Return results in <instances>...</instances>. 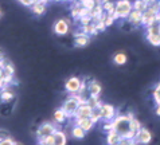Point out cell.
I'll use <instances>...</instances> for the list:
<instances>
[{"instance_id":"681fc988","label":"cell","mask_w":160,"mask_h":145,"mask_svg":"<svg viewBox=\"0 0 160 145\" xmlns=\"http://www.w3.org/2000/svg\"><path fill=\"white\" fill-rule=\"evenodd\" d=\"M38 145H44V144H42V143H39V144H38Z\"/></svg>"},{"instance_id":"2e32d148","label":"cell","mask_w":160,"mask_h":145,"mask_svg":"<svg viewBox=\"0 0 160 145\" xmlns=\"http://www.w3.org/2000/svg\"><path fill=\"white\" fill-rule=\"evenodd\" d=\"M0 99H2L3 102H11V101L14 99V93L8 89V86H4L2 91H0Z\"/></svg>"},{"instance_id":"d6986e66","label":"cell","mask_w":160,"mask_h":145,"mask_svg":"<svg viewBox=\"0 0 160 145\" xmlns=\"http://www.w3.org/2000/svg\"><path fill=\"white\" fill-rule=\"evenodd\" d=\"M81 10H82V6H81V2L77 0V2H73V6H72V16L74 19H79V15H81Z\"/></svg>"},{"instance_id":"4fadbf2b","label":"cell","mask_w":160,"mask_h":145,"mask_svg":"<svg viewBox=\"0 0 160 145\" xmlns=\"http://www.w3.org/2000/svg\"><path fill=\"white\" fill-rule=\"evenodd\" d=\"M121 134H118L116 130L112 129L108 132V136H106V144L108 145H114V144H120L121 141Z\"/></svg>"},{"instance_id":"f35d334b","label":"cell","mask_w":160,"mask_h":145,"mask_svg":"<svg viewBox=\"0 0 160 145\" xmlns=\"http://www.w3.org/2000/svg\"><path fill=\"white\" fill-rule=\"evenodd\" d=\"M7 137H10V136L7 134V132L6 130H0V138H7Z\"/></svg>"},{"instance_id":"ac0fdd59","label":"cell","mask_w":160,"mask_h":145,"mask_svg":"<svg viewBox=\"0 0 160 145\" xmlns=\"http://www.w3.org/2000/svg\"><path fill=\"white\" fill-rule=\"evenodd\" d=\"M31 11L34 12L35 15H43L44 11H46V4H43L42 2H37L31 6Z\"/></svg>"},{"instance_id":"9a60e30c","label":"cell","mask_w":160,"mask_h":145,"mask_svg":"<svg viewBox=\"0 0 160 145\" xmlns=\"http://www.w3.org/2000/svg\"><path fill=\"white\" fill-rule=\"evenodd\" d=\"M88 90H89V94L90 95H100L102 91V87L97 81H92L88 85Z\"/></svg>"},{"instance_id":"ffe728a7","label":"cell","mask_w":160,"mask_h":145,"mask_svg":"<svg viewBox=\"0 0 160 145\" xmlns=\"http://www.w3.org/2000/svg\"><path fill=\"white\" fill-rule=\"evenodd\" d=\"M86 104L90 106L92 109H96V108H100L101 106V101H100V95H90L89 98L86 99Z\"/></svg>"},{"instance_id":"c3c4849f","label":"cell","mask_w":160,"mask_h":145,"mask_svg":"<svg viewBox=\"0 0 160 145\" xmlns=\"http://www.w3.org/2000/svg\"><path fill=\"white\" fill-rule=\"evenodd\" d=\"M158 4H159V7H160V0H159V2H158Z\"/></svg>"},{"instance_id":"cb8c5ba5","label":"cell","mask_w":160,"mask_h":145,"mask_svg":"<svg viewBox=\"0 0 160 145\" xmlns=\"http://www.w3.org/2000/svg\"><path fill=\"white\" fill-rule=\"evenodd\" d=\"M132 7H133V10H136V11L144 12L147 8H148V4H147L145 2H143V0H136V2L132 4Z\"/></svg>"},{"instance_id":"f907efd6","label":"cell","mask_w":160,"mask_h":145,"mask_svg":"<svg viewBox=\"0 0 160 145\" xmlns=\"http://www.w3.org/2000/svg\"><path fill=\"white\" fill-rule=\"evenodd\" d=\"M14 145H20V144H18V143H15V144H14Z\"/></svg>"},{"instance_id":"7dc6e473","label":"cell","mask_w":160,"mask_h":145,"mask_svg":"<svg viewBox=\"0 0 160 145\" xmlns=\"http://www.w3.org/2000/svg\"><path fill=\"white\" fill-rule=\"evenodd\" d=\"M55 2H68V0H55Z\"/></svg>"},{"instance_id":"836d02e7","label":"cell","mask_w":160,"mask_h":145,"mask_svg":"<svg viewBox=\"0 0 160 145\" xmlns=\"http://www.w3.org/2000/svg\"><path fill=\"white\" fill-rule=\"evenodd\" d=\"M78 22L81 23V26H86V24H90L92 23V17L86 15V16H82V17H79Z\"/></svg>"},{"instance_id":"7402d4cb","label":"cell","mask_w":160,"mask_h":145,"mask_svg":"<svg viewBox=\"0 0 160 145\" xmlns=\"http://www.w3.org/2000/svg\"><path fill=\"white\" fill-rule=\"evenodd\" d=\"M147 34L160 35V22H153L151 26H148V27H147Z\"/></svg>"},{"instance_id":"6da1fadb","label":"cell","mask_w":160,"mask_h":145,"mask_svg":"<svg viewBox=\"0 0 160 145\" xmlns=\"http://www.w3.org/2000/svg\"><path fill=\"white\" fill-rule=\"evenodd\" d=\"M112 121H113V129L118 134H121V137H124L131 130V118L128 117V114L127 116H122V114L116 116Z\"/></svg>"},{"instance_id":"d4e9b609","label":"cell","mask_w":160,"mask_h":145,"mask_svg":"<svg viewBox=\"0 0 160 145\" xmlns=\"http://www.w3.org/2000/svg\"><path fill=\"white\" fill-rule=\"evenodd\" d=\"M114 6H116V4L114 3H112V2H105L104 4H102V8H104V12L105 14H108V15H110L112 16L113 14H114Z\"/></svg>"},{"instance_id":"4316f807","label":"cell","mask_w":160,"mask_h":145,"mask_svg":"<svg viewBox=\"0 0 160 145\" xmlns=\"http://www.w3.org/2000/svg\"><path fill=\"white\" fill-rule=\"evenodd\" d=\"M147 39L152 46H160V35H151L147 34Z\"/></svg>"},{"instance_id":"7c38bea8","label":"cell","mask_w":160,"mask_h":145,"mask_svg":"<svg viewBox=\"0 0 160 145\" xmlns=\"http://www.w3.org/2000/svg\"><path fill=\"white\" fill-rule=\"evenodd\" d=\"M89 42H90V38H89V35L83 34L82 31L75 35L74 43H75V46H77V47H85L86 45H89Z\"/></svg>"},{"instance_id":"1f68e13d","label":"cell","mask_w":160,"mask_h":145,"mask_svg":"<svg viewBox=\"0 0 160 145\" xmlns=\"http://www.w3.org/2000/svg\"><path fill=\"white\" fill-rule=\"evenodd\" d=\"M4 71H7V73H10V74H15V69H14V65H12L10 60H7L6 65H4Z\"/></svg>"},{"instance_id":"7bdbcfd3","label":"cell","mask_w":160,"mask_h":145,"mask_svg":"<svg viewBox=\"0 0 160 145\" xmlns=\"http://www.w3.org/2000/svg\"><path fill=\"white\" fill-rule=\"evenodd\" d=\"M97 4H104L105 2H108V0H96Z\"/></svg>"},{"instance_id":"f546056e","label":"cell","mask_w":160,"mask_h":145,"mask_svg":"<svg viewBox=\"0 0 160 145\" xmlns=\"http://www.w3.org/2000/svg\"><path fill=\"white\" fill-rule=\"evenodd\" d=\"M79 2H81V6L85 7L86 10H92V8L97 4L96 0H79Z\"/></svg>"},{"instance_id":"ba28073f","label":"cell","mask_w":160,"mask_h":145,"mask_svg":"<svg viewBox=\"0 0 160 145\" xmlns=\"http://www.w3.org/2000/svg\"><path fill=\"white\" fill-rule=\"evenodd\" d=\"M54 32L57 35H66L69 32V22L66 19H59L54 23Z\"/></svg>"},{"instance_id":"f1b7e54d","label":"cell","mask_w":160,"mask_h":145,"mask_svg":"<svg viewBox=\"0 0 160 145\" xmlns=\"http://www.w3.org/2000/svg\"><path fill=\"white\" fill-rule=\"evenodd\" d=\"M141 128H143V126H141L140 122L137 121L136 118H132V120H131V130L135 132V133H137V132H139Z\"/></svg>"},{"instance_id":"f6af8a7d","label":"cell","mask_w":160,"mask_h":145,"mask_svg":"<svg viewBox=\"0 0 160 145\" xmlns=\"http://www.w3.org/2000/svg\"><path fill=\"white\" fill-rule=\"evenodd\" d=\"M3 58H6V56H4V54H3V51H0V59H3Z\"/></svg>"},{"instance_id":"ee69618b","label":"cell","mask_w":160,"mask_h":145,"mask_svg":"<svg viewBox=\"0 0 160 145\" xmlns=\"http://www.w3.org/2000/svg\"><path fill=\"white\" fill-rule=\"evenodd\" d=\"M156 114L160 116V105H158V108H156Z\"/></svg>"},{"instance_id":"74e56055","label":"cell","mask_w":160,"mask_h":145,"mask_svg":"<svg viewBox=\"0 0 160 145\" xmlns=\"http://www.w3.org/2000/svg\"><path fill=\"white\" fill-rule=\"evenodd\" d=\"M14 144H15V141L11 137H7V138L0 140V145H14Z\"/></svg>"},{"instance_id":"4dcf8cb0","label":"cell","mask_w":160,"mask_h":145,"mask_svg":"<svg viewBox=\"0 0 160 145\" xmlns=\"http://www.w3.org/2000/svg\"><path fill=\"white\" fill-rule=\"evenodd\" d=\"M39 143H42L44 145H52V143H54V137L51 136H47V137H43V138H39Z\"/></svg>"},{"instance_id":"f5cc1de1","label":"cell","mask_w":160,"mask_h":145,"mask_svg":"<svg viewBox=\"0 0 160 145\" xmlns=\"http://www.w3.org/2000/svg\"><path fill=\"white\" fill-rule=\"evenodd\" d=\"M114 145H121V144H114Z\"/></svg>"},{"instance_id":"3957f363","label":"cell","mask_w":160,"mask_h":145,"mask_svg":"<svg viewBox=\"0 0 160 145\" xmlns=\"http://www.w3.org/2000/svg\"><path fill=\"white\" fill-rule=\"evenodd\" d=\"M78 106H79V101H78V98H77V97H75L74 94H70V97L65 101L63 105H62V109H63L65 113L68 114V117H69V118H73L74 113H75V110L78 109Z\"/></svg>"},{"instance_id":"8992f818","label":"cell","mask_w":160,"mask_h":145,"mask_svg":"<svg viewBox=\"0 0 160 145\" xmlns=\"http://www.w3.org/2000/svg\"><path fill=\"white\" fill-rule=\"evenodd\" d=\"M55 130H57V128L51 124V122H43L37 130V137H38V140L43 138V137H47V136H51Z\"/></svg>"},{"instance_id":"ab89813d","label":"cell","mask_w":160,"mask_h":145,"mask_svg":"<svg viewBox=\"0 0 160 145\" xmlns=\"http://www.w3.org/2000/svg\"><path fill=\"white\" fill-rule=\"evenodd\" d=\"M128 145H139V144H137V143L135 141V140H129V143H128Z\"/></svg>"},{"instance_id":"30bf717a","label":"cell","mask_w":160,"mask_h":145,"mask_svg":"<svg viewBox=\"0 0 160 145\" xmlns=\"http://www.w3.org/2000/svg\"><path fill=\"white\" fill-rule=\"evenodd\" d=\"M74 125H78L85 130V132H89L93 126H94V122L90 120V117H85V118H75L74 121Z\"/></svg>"},{"instance_id":"bcb514c9","label":"cell","mask_w":160,"mask_h":145,"mask_svg":"<svg viewBox=\"0 0 160 145\" xmlns=\"http://www.w3.org/2000/svg\"><path fill=\"white\" fill-rule=\"evenodd\" d=\"M3 87H4V85H3V82H2V80H0V90H2V89H3Z\"/></svg>"},{"instance_id":"db71d44e","label":"cell","mask_w":160,"mask_h":145,"mask_svg":"<svg viewBox=\"0 0 160 145\" xmlns=\"http://www.w3.org/2000/svg\"><path fill=\"white\" fill-rule=\"evenodd\" d=\"M0 140H2V138H0Z\"/></svg>"},{"instance_id":"816d5d0a","label":"cell","mask_w":160,"mask_h":145,"mask_svg":"<svg viewBox=\"0 0 160 145\" xmlns=\"http://www.w3.org/2000/svg\"><path fill=\"white\" fill-rule=\"evenodd\" d=\"M0 16H2V10H0Z\"/></svg>"},{"instance_id":"44dd1931","label":"cell","mask_w":160,"mask_h":145,"mask_svg":"<svg viewBox=\"0 0 160 145\" xmlns=\"http://www.w3.org/2000/svg\"><path fill=\"white\" fill-rule=\"evenodd\" d=\"M72 134H73V137H74V138L82 140L83 137H85L86 132L83 130V129L81 128V126H78V125H74V126H73V129H72Z\"/></svg>"},{"instance_id":"484cf974","label":"cell","mask_w":160,"mask_h":145,"mask_svg":"<svg viewBox=\"0 0 160 145\" xmlns=\"http://www.w3.org/2000/svg\"><path fill=\"white\" fill-rule=\"evenodd\" d=\"M90 120L94 122V124H97V122L101 120V110H100V108H96V109H93V110H92Z\"/></svg>"},{"instance_id":"7a4b0ae2","label":"cell","mask_w":160,"mask_h":145,"mask_svg":"<svg viewBox=\"0 0 160 145\" xmlns=\"http://www.w3.org/2000/svg\"><path fill=\"white\" fill-rule=\"evenodd\" d=\"M114 4H116V6H114V12H116L118 19H125V17H128V15H129L131 11L133 10L132 3L129 0H118V2Z\"/></svg>"},{"instance_id":"8d00e7d4","label":"cell","mask_w":160,"mask_h":145,"mask_svg":"<svg viewBox=\"0 0 160 145\" xmlns=\"http://www.w3.org/2000/svg\"><path fill=\"white\" fill-rule=\"evenodd\" d=\"M102 129H104L106 133H108L109 130H112L113 129V121H106L104 124V126H102Z\"/></svg>"},{"instance_id":"52a82bcc","label":"cell","mask_w":160,"mask_h":145,"mask_svg":"<svg viewBox=\"0 0 160 145\" xmlns=\"http://www.w3.org/2000/svg\"><path fill=\"white\" fill-rule=\"evenodd\" d=\"M133 140H135L137 144L147 145V144L151 143V140H152V134H151V132H149L148 129L141 128V129L136 133V136H135V138H133Z\"/></svg>"},{"instance_id":"d590c367","label":"cell","mask_w":160,"mask_h":145,"mask_svg":"<svg viewBox=\"0 0 160 145\" xmlns=\"http://www.w3.org/2000/svg\"><path fill=\"white\" fill-rule=\"evenodd\" d=\"M19 3H22L23 6H26V7H31L34 3H37V2H41V0H18Z\"/></svg>"},{"instance_id":"e575fe53","label":"cell","mask_w":160,"mask_h":145,"mask_svg":"<svg viewBox=\"0 0 160 145\" xmlns=\"http://www.w3.org/2000/svg\"><path fill=\"white\" fill-rule=\"evenodd\" d=\"M104 23H105V26L106 27H109V26H112L113 23H114V19L110 15H104Z\"/></svg>"},{"instance_id":"277c9868","label":"cell","mask_w":160,"mask_h":145,"mask_svg":"<svg viewBox=\"0 0 160 145\" xmlns=\"http://www.w3.org/2000/svg\"><path fill=\"white\" fill-rule=\"evenodd\" d=\"M100 110H101V120H104V121H112L117 116L114 106L109 104H102L100 106Z\"/></svg>"},{"instance_id":"60d3db41","label":"cell","mask_w":160,"mask_h":145,"mask_svg":"<svg viewBox=\"0 0 160 145\" xmlns=\"http://www.w3.org/2000/svg\"><path fill=\"white\" fill-rule=\"evenodd\" d=\"M143 2H145L147 4H148V6H149V4H152V3H155V2H156V0H143Z\"/></svg>"},{"instance_id":"5b68a950","label":"cell","mask_w":160,"mask_h":145,"mask_svg":"<svg viewBox=\"0 0 160 145\" xmlns=\"http://www.w3.org/2000/svg\"><path fill=\"white\" fill-rule=\"evenodd\" d=\"M81 83L82 81L78 77H70L65 83V89L69 94H77L79 87H81Z\"/></svg>"},{"instance_id":"e0dca14e","label":"cell","mask_w":160,"mask_h":145,"mask_svg":"<svg viewBox=\"0 0 160 145\" xmlns=\"http://www.w3.org/2000/svg\"><path fill=\"white\" fill-rule=\"evenodd\" d=\"M68 114L65 113V110L62 108H59L58 110H55L54 112V121L55 122H58V124H63V122L68 120Z\"/></svg>"},{"instance_id":"d6a6232c","label":"cell","mask_w":160,"mask_h":145,"mask_svg":"<svg viewBox=\"0 0 160 145\" xmlns=\"http://www.w3.org/2000/svg\"><path fill=\"white\" fill-rule=\"evenodd\" d=\"M153 98H155V102L158 105H160V83L156 86V89L153 91Z\"/></svg>"},{"instance_id":"603a6c76","label":"cell","mask_w":160,"mask_h":145,"mask_svg":"<svg viewBox=\"0 0 160 145\" xmlns=\"http://www.w3.org/2000/svg\"><path fill=\"white\" fill-rule=\"evenodd\" d=\"M81 31L83 32V34H86V35H96L97 32V28H96V26H94V23H90V24H86V26H82V28H81Z\"/></svg>"},{"instance_id":"9c48e42d","label":"cell","mask_w":160,"mask_h":145,"mask_svg":"<svg viewBox=\"0 0 160 145\" xmlns=\"http://www.w3.org/2000/svg\"><path fill=\"white\" fill-rule=\"evenodd\" d=\"M93 109L89 106L88 104H83V105H79L78 109L75 110L73 118H85V117H90Z\"/></svg>"},{"instance_id":"5bb4252c","label":"cell","mask_w":160,"mask_h":145,"mask_svg":"<svg viewBox=\"0 0 160 145\" xmlns=\"http://www.w3.org/2000/svg\"><path fill=\"white\" fill-rule=\"evenodd\" d=\"M141 15H143V12H140V11H136V10H132L131 11V14L128 15L127 19L131 22L132 24H141Z\"/></svg>"},{"instance_id":"8fae6325","label":"cell","mask_w":160,"mask_h":145,"mask_svg":"<svg viewBox=\"0 0 160 145\" xmlns=\"http://www.w3.org/2000/svg\"><path fill=\"white\" fill-rule=\"evenodd\" d=\"M52 137H54L52 145H66V143H68V137H66V133L63 130L57 129L54 133H52Z\"/></svg>"},{"instance_id":"b9f144b4","label":"cell","mask_w":160,"mask_h":145,"mask_svg":"<svg viewBox=\"0 0 160 145\" xmlns=\"http://www.w3.org/2000/svg\"><path fill=\"white\" fill-rule=\"evenodd\" d=\"M156 22H160V10L158 11V14H156Z\"/></svg>"},{"instance_id":"83f0119b","label":"cell","mask_w":160,"mask_h":145,"mask_svg":"<svg viewBox=\"0 0 160 145\" xmlns=\"http://www.w3.org/2000/svg\"><path fill=\"white\" fill-rule=\"evenodd\" d=\"M113 60H114V63L116 65H124L127 62V55L124 54V52H118V54L114 55Z\"/></svg>"}]
</instances>
